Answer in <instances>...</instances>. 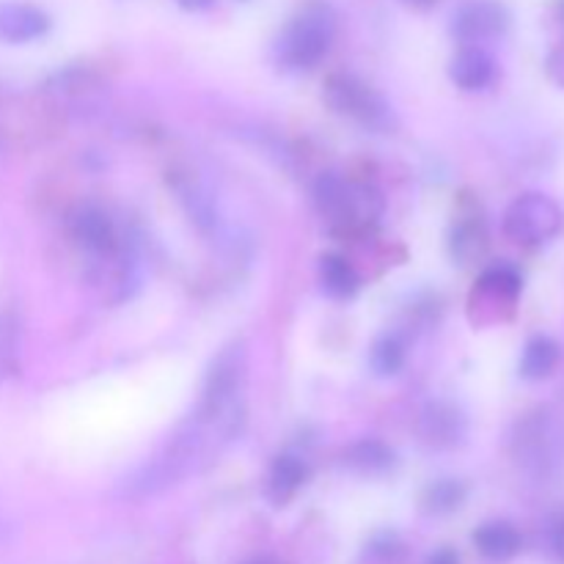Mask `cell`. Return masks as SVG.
I'll return each instance as SVG.
<instances>
[{"label": "cell", "instance_id": "24", "mask_svg": "<svg viewBox=\"0 0 564 564\" xmlns=\"http://www.w3.org/2000/svg\"><path fill=\"white\" fill-rule=\"evenodd\" d=\"M551 551H554V556L564 564V518H560V523L554 527V532H551Z\"/></svg>", "mask_w": 564, "mask_h": 564}, {"label": "cell", "instance_id": "16", "mask_svg": "<svg viewBox=\"0 0 564 564\" xmlns=\"http://www.w3.org/2000/svg\"><path fill=\"white\" fill-rule=\"evenodd\" d=\"M477 292L488 301L501 303V306L512 308L516 301L523 292V275L516 264L510 262H496L490 268H485V273L479 275Z\"/></svg>", "mask_w": 564, "mask_h": 564}, {"label": "cell", "instance_id": "21", "mask_svg": "<svg viewBox=\"0 0 564 564\" xmlns=\"http://www.w3.org/2000/svg\"><path fill=\"white\" fill-rule=\"evenodd\" d=\"M466 496L468 490L460 479H438L424 490V510L430 516H449V512L460 510Z\"/></svg>", "mask_w": 564, "mask_h": 564}, {"label": "cell", "instance_id": "4", "mask_svg": "<svg viewBox=\"0 0 564 564\" xmlns=\"http://www.w3.org/2000/svg\"><path fill=\"white\" fill-rule=\"evenodd\" d=\"M323 99L330 105V110L345 119H352L361 124L364 130L372 132H394L397 130V116L391 108L389 99L369 86L367 80L347 72H336L325 80Z\"/></svg>", "mask_w": 564, "mask_h": 564}, {"label": "cell", "instance_id": "3", "mask_svg": "<svg viewBox=\"0 0 564 564\" xmlns=\"http://www.w3.org/2000/svg\"><path fill=\"white\" fill-rule=\"evenodd\" d=\"M336 22L325 6H312L297 14L275 39V61L290 72H308L319 66L334 44Z\"/></svg>", "mask_w": 564, "mask_h": 564}, {"label": "cell", "instance_id": "23", "mask_svg": "<svg viewBox=\"0 0 564 564\" xmlns=\"http://www.w3.org/2000/svg\"><path fill=\"white\" fill-rule=\"evenodd\" d=\"M549 75L556 86L564 88V44H560V47L549 55Z\"/></svg>", "mask_w": 564, "mask_h": 564}, {"label": "cell", "instance_id": "19", "mask_svg": "<svg viewBox=\"0 0 564 564\" xmlns=\"http://www.w3.org/2000/svg\"><path fill=\"white\" fill-rule=\"evenodd\" d=\"M452 257L460 264H471L477 259L485 257L488 251V229H485V220L479 215H468V218L457 220L455 229H452Z\"/></svg>", "mask_w": 564, "mask_h": 564}, {"label": "cell", "instance_id": "1", "mask_svg": "<svg viewBox=\"0 0 564 564\" xmlns=\"http://www.w3.org/2000/svg\"><path fill=\"white\" fill-rule=\"evenodd\" d=\"M246 430V402L229 408L196 405L187 422L165 441L163 449L138 468L135 477L127 482V490L135 496H152L171 485L196 477L213 466Z\"/></svg>", "mask_w": 564, "mask_h": 564}, {"label": "cell", "instance_id": "12", "mask_svg": "<svg viewBox=\"0 0 564 564\" xmlns=\"http://www.w3.org/2000/svg\"><path fill=\"white\" fill-rule=\"evenodd\" d=\"M50 31V17L33 3H0V42L28 44Z\"/></svg>", "mask_w": 564, "mask_h": 564}, {"label": "cell", "instance_id": "29", "mask_svg": "<svg viewBox=\"0 0 564 564\" xmlns=\"http://www.w3.org/2000/svg\"><path fill=\"white\" fill-rule=\"evenodd\" d=\"M560 17H562V22H564V0L560 3Z\"/></svg>", "mask_w": 564, "mask_h": 564}, {"label": "cell", "instance_id": "13", "mask_svg": "<svg viewBox=\"0 0 564 564\" xmlns=\"http://www.w3.org/2000/svg\"><path fill=\"white\" fill-rule=\"evenodd\" d=\"M449 77L463 91H485L499 77V64L485 47H463L452 58Z\"/></svg>", "mask_w": 564, "mask_h": 564}, {"label": "cell", "instance_id": "26", "mask_svg": "<svg viewBox=\"0 0 564 564\" xmlns=\"http://www.w3.org/2000/svg\"><path fill=\"white\" fill-rule=\"evenodd\" d=\"M180 3L191 11H202V9H209V6H213V0H180Z\"/></svg>", "mask_w": 564, "mask_h": 564}, {"label": "cell", "instance_id": "9", "mask_svg": "<svg viewBox=\"0 0 564 564\" xmlns=\"http://www.w3.org/2000/svg\"><path fill=\"white\" fill-rule=\"evenodd\" d=\"M510 31V11L499 0H471L452 17V33L466 47H482Z\"/></svg>", "mask_w": 564, "mask_h": 564}, {"label": "cell", "instance_id": "2", "mask_svg": "<svg viewBox=\"0 0 564 564\" xmlns=\"http://www.w3.org/2000/svg\"><path fill=\"white\" fill-rule=\"evenodd\" d=\"M314 202L323 218L341 229H369L383 215V198L364 182L345 180L339 174H323L314 185Z\"/></svg>", "mask_w": 564, "mask_h": 564}, {"label": "cell", "instance_id": "7", "mask_svg": "<svg viewBox=\"0 0 564 564\" xmlns=\"http://www.w3.org/2000/svg\"><path fill=\"white\" fill-rule=\"evenodd\" d=\"M141 259L132 251L130 242L105 253V257H94L91 268H88V281L99 292V297L108 303L130 301L141 286Z\"/></svg>", "mask_w": 564, "mask_h": 564}, {"label": "cell", "instance_id": "11", "mask_svg": "<svg viewBox=\"0 0 564 564\" xmlns=\"http://www.w3.org/2000/svg\"><path fill=\"white\" fill-rule=\"evenodd\" d=\"M419 430H422L424 444H430L433 449H455L466 441L468 419L455 402L435 400L422 411Z\"/></svg>", "mask_w": 564, "mask_h": 564}, {"label": "cell", "instance_id": "20", "mask_svg": "<svg viewBox=\"0 0 564 564\" xmlns=\"http://www.w3.org/2000/svg\"><path fill=\"white\" fill-rule=\"evenodd\" d=\"M319 284L336 301H347L358 292V273L339 253H325L319 259Z\"/></svg>", "mask_w": 564, "mask_h": 564}, {"label": "cell", "instance_id": "10", "mask_svg": "<svg viewBox=\"0 0 564 564\" xmlns=\"http://www.w3.org/2000/svg\"><path fill=\"white\" fill-rule=\"evenodd\" d=\"M69 235L91 259L105 257V253L116 251L127 242V237H121L119 226L110 218L108 209L97 207V204H83L72 213Z\"/></svg>", "mask_w": 564, "mask_h": 564}, {"label": "cell", "instance_id": "22", "mask_svg": "<svg viewBox=\"0 0 564 564\" xmlns=\"http://www.w3.org/2000/svg\"><path fill=\"white\" fill-rule=\"evenodd\" d=\"M375 375L380 378H391L402 369L405 364V350H402V341L397 336H380L372 347V356H369Z\"/></svg>", "mask_w": 564, "mask_h": 564}, {"label": "cell", "instance_id": "27", "mask_svg": "<svg viewBox=\"0 0 564 564\" xmlns=\"http://www.w3.org/2000/svg\"><path fill=\"white\" fill-rule=\"evenodd\" d=\"M408 6H413V9H430V6L435 3V0H405Z\"/></svg>", "mask_w": 564, "mask_h": 564}, {"label": "cell", "instance_id": "8", "mask_svg": "<svg viewBox=\"0 0 564 564\" xmlns=\"http://www.w3.org/2000/svg\"><path fill=\"white\" fill-rule=\"evenodd\" d=\"M169 185L174 191L176 202L187 213V218L204 231V235H218L220 231V209L218 198H215L213 187L204 180L198 171L193 169H171L169 171Z\"/></svg>", "mask_w": 564, "mask_h": 564}, {"label": "cell", "instance_id": "28", "mask_svg": "<svg viewBox=\"0 0 564 564\" xmlns=\"http://www.w3.org/2000/svg\"><path fill=\"white\" fill-rule=\"evenodd\" d=\"M248 564H279V562H273V560H268V556H262V560H253V562H248Z\"/></svg>", "mask_w": 564, "mask_h": 564}, {"label": "cell", "instance_id": "18", "mask_svg": "<svg viewBox=\"0 0 564 564\" xmlns=\"http://www.w3.org/2000/svg\"><path fill=\"white\" fill-rule=\"evenodd\" d=\"M345 466L361 477H380L394 468V449L378 438H361L345 452Z\"/></svg>", "mask_w": 564, "mask_h": 564}, {"label": "cell", "instance_id": "17", "mask_svg": "<svg viewBox=\"0 0 564 564\" xmlns=\"http://www.w3.org/2000/svg\"><path fill=\"white\" fill-rule=\"evenodd\" d=\"M560 361H562L560 341L551 339V336H545V334H538L527 341V347H523L521 367H518V372H521L523 380H532V383H538V380L551 378V375L556 372V367H560Z\"/></svg>", "mask_w": 564, "mask_h": 564}, {"label": "cell", "instance_id": "6", "mask_svg": "<svg viewBox=\"0 0 564 564\" xmlns=\"http://www.w3.org/2000/svg\"><path fill=\"white\" fill-rule=\"evenodd\" d=\"M562 226V207L545 193H523L505 213V235L523 248L549 246L560 237Z\"/></svg>", "mask_w": 564, "mask_h": 564}, {"label": "cell", "instance_id": "5", "mask_svg": "<svg viewBox=\"0 0 564 564\" xmlns=\"http://www.w3.org/2000/svg\"><path fill=\"white\" fill-rule=\"evenodd\" d=\"M512 457L532 479H551L564 463V441L549 411H534L516 424Z\"/></svg>", "mask_w": 564, "mask_h": 564}, {"label": "cell", "instance_id": "14", "mask_svg": "<svg viewBox=\"0 0 564 564\" xmlns=\"http://www.w3.org/2000/svg\"><path fill=\"white\" fill-rule=\"evenodd\" d=\"M474 545L479 554L494 564H505L516 560L523 549V538L516 523L510 521H488L474 532Z\"/></svg>", "mask_w": 564, "mask_h": 564}, {"label": "cell", "instance_id": "25", "mask_svg": "<svg viewBox=\"0 0 564 564\" xmlns=\"http://www.w3.org/2000/svg\"><path fill=\"white\" fill-rule=\"evenodd\" d=\"M424 564H460V556H457L452 549H438L427 556V562Z\"/></svg>", "mask_w": 564, "mask_h": 564}, {"label": "cell", "instance_id": "15", "mask_svg": "<svg viewBox=\"0 0 564 564\" xmlns=\"http://www.w3.org/2000/svg\"><path fill=\"white\" fill-rule=\"evenodd\" d=\"M308 479V466L303 457L297 455H279L270 466L268 477V499L273 501L275 507H284L297 490L306 485Z\"/></svg>", "mask_w": 564, "mask_h": 564}]
</instances>
